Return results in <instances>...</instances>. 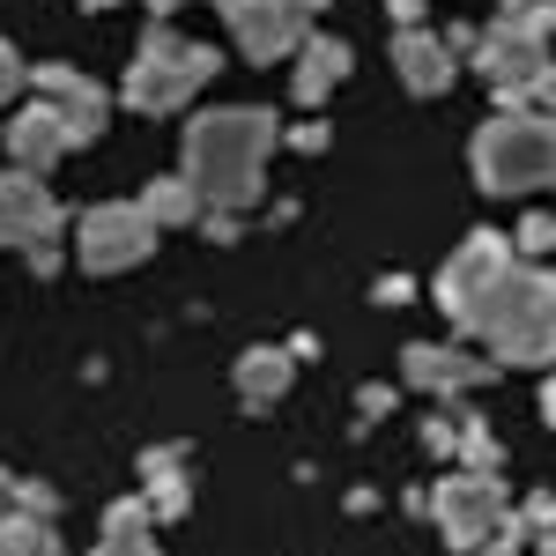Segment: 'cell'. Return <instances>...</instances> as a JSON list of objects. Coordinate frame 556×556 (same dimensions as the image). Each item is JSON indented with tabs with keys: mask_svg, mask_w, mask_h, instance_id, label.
I'll use <instances>...</instances> for the list:
<instances>
[{
	"mask_svg": "<svg viewBox=\"0 0 556 556\" xmlns=\"http://www.w3.org/2000/svg\"><path fill=\"white\" fill-rule=\"evenodd\" d=\"M15 497H23V482H15V475L0 468V513H8V505H15Z\"/></svg>",
	"mask_w": 556,
	"mask_h": 556,
	"instance_id": "obj_38",
	"label": "cell"
},
{
	"mask_svg": "<svg viewBox=\"0 0 556 556\" xmlns=\"http://www.w3.org/2000/svg\"><path fill=\"white\" fill-rule=\"evenodd\" d=\"M513 513L527 519V534L542 542V534H556V490H534V497H527V505H513Z\"/></svg>",
	"mask_w": 556,
	"mask_h": 556,
	"instance_id": "obj_26",
	"label": "cell"
},
{
	"mask_svg": "<svg viewBox=\"0 0 556 556\" xmlns=\"http://www.w3.org/2000/svg\"><path fill=\"white\" fill-rule=\"evenodd\" d=\"M201 230H208V245H238V238H245L238 208H208V215H201Z\"/></svg>",
	"mask_w": 556,
	"mask_h": 556,
	"instance_id": "obj_29",
	"label": "cell"
},
{
	"mask_svg": "<svg viewBox=\"0 0 556 556\" xmlns=\"http://www.w3.org/2000/svg\"><path fill=\"white\" fill-rule=\"evenodd\" d=\"M282 149V127L267 104H215L178 134V172L201 186L208 208H253L267 193V156Z\"/></svg>",
	"mask_w": 556,
	"mask_h": 556,
	"instance_id": "obj_1",
	"label": "cell"
},
{
	"mask_svg": "<svg viewBox=\"0 0 556 556\" xmlns=\"http://www.w3.org/2000/svg\"><path fill=\"white\" fill-rule=\"evenodd\" d=\"M468 172L490 201H527V193L556 186V119L527 112V104H505L497 119L475 127Z\"/></svg>",
	"mask_w": 556,
	"mask_h": 556,
	"instance_id": "obj_3",
	"label": "cell"
},
{
	"mask_svg": "<svg viewBox=\"0 0 556 556\" xmlns=\"http://www.w3.org/2000/svg\"><path fill=\"white\" fill-rule=\"evenodd\" d=\"M356 408L364 416H393V386H356Z\"/></svg>",
	"mask_w": 556,
	"mask_h": 556,
	"instance_id": "obj_35",
	"label": "cell"
},
{
	"mask_svg": "<svg viewBox=\"0 0 556 556\" xmlns=\"http://www.w3.org/2000/svg\"><path fill=\"white\" fill-rule=\"evenodd\" d=\"M290 379H298V356L290 349H245L238 364H230V386H238V401L245 408H275L282 393H290Z\"/></svg>",
	"mask_w": 556,
	"mask_h": 556,
	"instance_id": "obj_16",
	"label": "cell"
},
{
	"mask_svg": "<svg viewBox=\"0 0 556 556\" xmlns=\"http://www.w3.org/2000/svg\"><path fill=\"white\" fill-rule=\"evenodd\" d=\"M542 424L556 430V379H542Z\"/></svg>",
	"mask_w": 556,
	"mask_h": 556,
	"instance_id": "obj_40",
	"label": "cell"
},
{
	"mask_svg": "<svg viewBox=\"0 0 556 556\" xmlns=\"http://www.w3.org/2000/svg\"><path fill=\"white\" fill-rule=\"evenodd\" d=\"M67 253H75L83 275H127L156 253V223L141 215V201H97V208H83Z\"/></svg>",
	"mask_w": 556,
	"mask_h": 556,
	"instance_id": "obj_5",
	"label": "cell"
},
{
	"mask_svg": "<svg viewBox=\"0 0 556 556\" xmlns=\"http://www.w3.org/2000/svg\"><path fill=\"white\" fill-rule=\"evenodd\" d=\"M453 468H468V475H505V438L482 424V416H460V445H453Z\"/></svg>",
	"mask_w": 556,
	"mask_h": 556,
	"instance_id": "obj_19",
	"label": "cell"
},
{
	"mask_svg": "<svg viewBox=\"0 0 556 556\" xmlns=\"http://www.w3.org/2000/svg\"><path fill=\"white\" fill-rule=\"evenodd\" d=\"M497 15H513V23H527V30H542V38H556V0H505Z\"/></svg>",
	"mask_w": 556,
	"mask_h": 556,
	"instance_id": "obj_25",
	"label": "cell"
},
{
	"mask_svg": "<svg viewBox=\"0 0 556 556\" xmlns=\"http://www.w3.org/2000/svg\"><path fill=\"white\" fill-rule=\"evenodd\" d=\"M542 67H549V38L527 30V23H513V15H497V23L482 30V45H475V75L490 83L497 104H527V89L542 83Z\"/></svg>",
	"mask_w": 556,
	"mask_h": 556,
	"instance_id": "obj_7",
	"label": "cell"
},
{
	"mask_svg": "<svg viewBox=\"0 0 556 556\" xmlns=\"http://www.w3.org/2000/svg\"><path fill=\"white\" fill-rule=\"evenodd\" d=\"M15 89H23V52H15V45L0 38V104H8Z\"/></svg>",
	"mask_w": 556,
	"mask_h": 556,
	"instance_id": "obj_32",
	"label": "cell"
},
{
	"mask_svg": "<svg viewBox=\"0 0 556 556\" xmlns=\"http://www.w3.org/2000/svg\"><path fill=\"white\" fill-rule=\"evenodd\" d=\"M141 215H149L156 230H193V223L208 215V201H201V186L186 172H172V178H149V186H141Z\"/></svg>",
	"mask_w": 556,
	"mask_h": 556,
	"instance_id": "obj_18",
	"label": "cell"
},
{
	"mask_svg": "<svg viewBox=\"0 0 556 556\" xmlns=\"http://www.w3.org/2000/svg\"><path fill=\"white\" fill-rule=\"evenodd\" d=\"M0 141H8V164H15V172H38V178L52 172V164H60L67 149H75L67 119H60V112H52L45 97H30V104H23V112H15V119L0 127Z\"/></svg>",
	"mask_w": 556,
	"mask_h": 556,
	"instance_id": "obj_13",
	"label": "cell"
},
{
	"mask_svg": "<svg viewBox=\"0 0 556 556\" xmlns=\"http://www.w3.org/2000/svg\"><path fill=\"white\" fill-rule=\"evenodd\" d=\"M215 8H223V23H230V38H238L245 60H290L312 38L298 0H215Z\"/></svg>",
	"mask_w": 556,
	"mask_h": 556,
	"instance_id": "obj_9",
	"label": "cell"
},
{
	"mask_svg": "<svg viewBox=\"0 0 556 556\" xmlns=\"http://www.w3.org/2000/svg\"><path fill=\"white\" fill-rule=\"evenodd\" d=\"M453 445H460V416H430V424H424V453L453 460Z\"/></svg>",
	"mask_w": 556,
	"mask_h": 556,
	"instance_id": "obj_28",
	"label": "cell"
},
{
	"mask_svg": "<svg viewBox=\"0 0 556 556\" xmlns=\"http://www.w3.org/2000/svg\"><path fill=\"white\" fill-rule=\"evenodd\" d=\"M513 513V497H505V475H438V490H430V519H438V534H445V549L475 556L497 527Z\"/></svg>",
	"mask_w": 556,
	"mask_h": 556,
	"instance_id": "obj_6",
	"label": "cell"
},
{
	"mask_svg": "<svg viewBox=\"0 0 556 556\" xmlns=\"http://www.w3.org/2000/svg\"><path fill=\"white\" fill-rule=\"evenodd\" d=\"M215 67L223 60H215L208 45H193V38H178L172 23H156L149 38L134 45V67H127V83H119V97L141 119H172V112H186L215 83Z\"/></svg>",
	"mask_w": 556,
	"mask_h": 556,
	"instance_id": "obj_4",
	"label": "cell"
},
{
	"mask_svg": "<svg viewBox=\"0 0 556 556\" xmlns=\"http://www.w3.org/2000/svg\"><path fill=\"white\" fill-rule=\"evenodd\" d=\"M23 513H38V519H60V490L52 482H23V497H15Z\"/></svg>",
	"mask_w": 556,
	"mask_h": 556,
	"instance_id": "obj_30",
	"label": "cell"
},
{
	"mask_svg": "<svg viewBox=\"0 0 556 556\" xmlns=\"http://www.w3.org/2000/svg\"><path fill=\"white\" fill-rule=\"evenodd\" d=\"M513 238H497V230H468L460 245H453V260L438 267V304H445V319L468 334V319H475V304L497 290V275L513 267Z\"/></svg>",
	"mask_w": 556,
	"mask_h": 556,
	"instance_id": "obj_8",
	"label": "cell"
},
{
	"mask_svg": "<svg viewBox=\"0 0 556 556\" xmlns=\"http://www.w3.org/2000/svg\"><path fill=\"white\" fill-rule=\"evenodd\" d=\"M30 97H45L60 119H67V134H75V149H89L97 134H104V119H112V97L89 83V75H75V67H30Z\"/></svg>",
	"mask_w": 556,
	"mask_h": 556,
	"instance_id": "obj_11",
	"label": "cell"
},
{
	"mask_svg": "<svg viewBox=\"0 0 556 556\" xmlns=\"http://www.w3.org/2000/svg\"><path fill=\"white\" fill-rule=\"evenodd\" d=\"M527 549H534V534H527V519H519V513H505V527H497V534H490V542H482L475 556H527Z\"/></svg>",
	"mask_w": 556,
	"mask_h": 556,
	"instance_id": "obj_23",
	"label": "cell"
},
{
	"mask_svg": "<svg viewBox=\"0 0 556 556\" xmlns=\"http://www.w3.org/2000/svg\"><path fill=\"white\" fill-rule=\"evenodd\" d=\"M468 342H482L497 364H556V275L542 260H513L497 290L475 304Z\"/></svg>",
	"mask_w": 556,
	"mask_h": 556,
	"instance_id": "obj_2",
	"label": "cell"
},
{
	"mask_svg": "<svg viewBox=\"0 0 556 556\" xmlns=\"http://www.w3.org/2000/svg\"><path fill=\"white\" fill-rule=\"evenodd\" d=\"M527 556H556V534H542V542H534V549H527Z\"/></svg>",
	"mask_w": 556,
	"mask_h": 556,
	"instance_id": "obj_41",
	"label": "cell"
},
{
	"mask_svg": "<svg viewBox=\"0 0 556 556\" xmlns=\"http://www.w3.org/2000/svg\"><path fill=\"white\" fill-rule=\"evenodd\" d=\"M490 371H497V356H468V349H438V342H408V349H401V386L438 393V401L475 393Z\"/></svg>",
	"mask_w": 556,
	"mask_h": 556,
	"instance_id": "obj_12",
	"label": "cell"
},
{
	"mask_svg": "<svg viewBox=\"0 0 556 556\" xmlns=\"http://www.w3.org/2000/svg\"><path fill=\"white\" fill-rule=\"evenodd\" d=\"M193 490H201V482H193L186 468H178V475H149V482H141V497H149L156 527H164V519H186V513H193Z\"/></svg>",
	"mask_w": 556,
	"mask_h": 556,
	"instance_id": "obj_21",
	"label": "cell"
},
{
	"mask_svg": "<svg viewBox=\"0 0 556 556\" xmlns=\"http://www.w3.org/2000/svg\"><path fill=\"white\" fill-rule=\"evenodd\" d=\"M349 67H356V52H349L342 38H304L298 45V75H290L298 104H304V112H319V104L349 83Z\"/></svg>",
	"mask_w": 556,
	"mask_h": 556,
	"instance_id": "obj_15",
	"label": "cell"
},
{
	"mask_svg": "<svg viewBox=\"0 0 556 556\" xmlns=\"http://www.w3.org/2000/svg\"><path fill=\"white\" fill-rule=\"evenodd\" d=\"M30 275H38V282L60 275V238H52V245H30Z\"/></svg>",
	"mask_w": 556,
	"mask_h": 556,
	"instance_id": "obj_36",
	"label": "cell"
},
{
	"mask_svg": "<svg viewBox=\"0 0 556 556\" xmlns=\"http://www.w3.org/2000/svg\"><path fill=\"white\" fill-rule=\"evenodd\" d=\"M141 8H149L156 23H172V15H178V8H186V0H141Z\"/></svg>",
	"mask_w": 556,
	"mask_h": 556,
	"instance_id": "obj_39",
	"label": "cell"
},
{
	"mask_svg": "<svg viewBox=\"0 0 556 556\" xmlns=\"http://www.w3.org/2000/svg\"><path fill=\"white\" fill-rule=\"evenodd\" d=\"M386 15H393V23H401V30H424L430 0H386Z\"/></svg>",
	"mask_w": 556,
	"mask_h": 556,
	"instance_id": "obj_34",
	"label": "cell"
},
{
	"mask_svg": "<svg viewBox=\"0 0 556 556\" xmlns=\"http://www.w3.org/2000/svg\"><path fill=\"white\" fill-rule=\"evenodd\" d=\"M89 556H156V513H149V497L104 505V534H97Z\"/></svg>",
	"mask_w": 556,
	"mask_h": 556,
	"instance_id": "obj_17",
	"label": "cell"
},
{
	"mask_svg": "<svg viewBox=\"0 0 556 556\" xmlns=\"http://www.w3.org/2000/svg\"><path fill=\"white\" fill-rule=\"evenodd\" d=\"M282 141H290L298 156H327V149H334V127H327V119H304V127H290Z\"/></svg>",
	"mask_w": 556,
	"mask_h": 556,
	"instance_id": "obj_27",
	"label": "cell"
},
{
	"mask_svg": "<svg viewBox=\"0 0 556 556\" xmlns=\"http://www.w3.org/2000/svg\"><path fill=\"white\" fill-rule=\"evenodd\" d=\"M178 468H193V445H186V438L149 445V453H141V482H149V475H178Z\"/></svg>",
	"mask_w": 556,
	"mask_h": 556,
	"instance_id": "obj_24",
	"label": "cell"
},
{
	"mask_svg": "<svg viewBox=\"0 0 556 556\" xmlns=\"http://www.w3.org/2000/svg\"><path fill=\"white\" fill-rule=\"evenodd\" d=\"M527 112H542V119H556V60L542 67V83L527 89Z\"/></svg>",
	"mask_w": 556,
	"mask_h": 556,
	"instance_id": "obj_31",
	"label": "cell"
},
{
	"mask_svg": "<svg viewBox=\"0 0 556 556\" xmlns=\"http://www.w3.org/2000/svg\"><path fill=\"white\" fill-rule=\"evenodd\" d=\"M393 75H401L408 97H445V89L460 83V52L438 30H401L393 38Z\"/></svg>",
	"mask_w": 556,
	"mask_h": 556,
	"instance_id": "obj_14",
	"label": "cell"
},
{
	"mask_svg": "<svg viewBox=\"0 0 556 556\" xmlns=\"http://www.w3.org/2000/svg\"><path fill=\"white\" fill-rule=\"evenodd\" d=\"M67 230V215L52 201V186L38 172H0V245H15V253H30V245H52Z\"/></svg>",
	"mask_w": 556,
	"mask_h": 556,
	"instance_id": "obj_10",
	"label": "cell"
},
{
	"mask_svg": "<svg viewBox=\"0 0 556 556\" xmlns=\"http://www.w3.org/2000/svg\"><path fill=\"white\" fill-rule=\"evenodd\" d=\"M52 549H60L52 519L23 513V505H8V513H0V556H52Z\"/></svg>",
	"mask_w": 556,
	"mask_h": 556,
	"instance_id": "obj_20",
	"label": "cell"
},
{
	"mask_svg": "<svg viewBox=\"0 0 556 556\" xmlns=\"http://www.w3.org/2000/svg\"><path fill=\"white\" fill-rule=\"evenodd\" d=\"M513 253L519 260H549L556 253V215H527V223L513 230Z\"/></svg>",
	"mask_w": 556,
	"mask_h": 556,
	"instance_id": "obj_22",
	"label": "cell"
},
{
	"mask_svg": "<svg viewBox=\"0 0 556 556\" xmlns=\"http://www.w3.org/2000/svg\"><path fill=\"white\" fill-rule=\"evenodd\" d=\"M371 298H379V304H416V282H408V275H379Z\"/></svg>",
	"mask_w": 556,
	"mask_h": 556,
	"instance_id": "obj_33",
	"label": "cell"
},
{
	"mask_svg": "<svg viewBox=\"0 0 556 556\" xmlns=\"http://www.w3.org/2000/svg\"><path fill=\"white\" fill-rule=\"evenodd\" d=\"M438 38L453 45V52H475V45H482V30H475V23H453V30H438Z\"/></svg>",
	"mask_w": 556,
	"mask_h": 556,
	"instance_id": "obj_37",
	"label": "cell"
},
{
	"mask_svg": "<svg viewBox=\"0 0 556 556\" xmlns=\"http://www.w3.org/2000/svg\"><path fill=\"white\" fill-rule=\"evenodd\" d=\"M298 8H304V15H319V8H327V0H298Z\"/></svg>",
	"mask_w": 556,
	"mask_h": 556,
	"instance_id": "obj_42",
	"label": "cell"
}]
</instances>
